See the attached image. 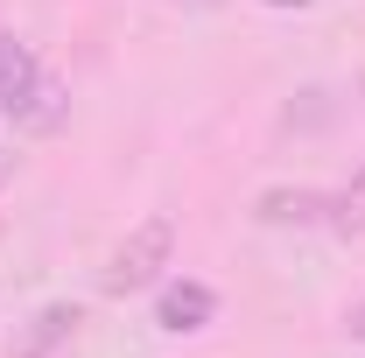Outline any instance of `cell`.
I'll return each mask as SVG.
<instances>
[{
	"instance_id": "277c9868",
	"label": "cell",
	"mask_w": 365,
	"mask_h": 358,
	"mask_svg": "<svg viewBox=\"0 0 365 358\" xmlns=\"http://www.w3.org/2000/svg\"><path fill=\"white\" fill-rule=\"evenodd\" d=\"M36 85H43V63H36V49L7 29V36H0V113H14V120H21V106L36 98Z\"/></svg>"
},
{
	"instance_id": "52a82bcc",
	"label": "cell",
	"mask_w": 365,
	"mask_h": 358,
	"mask_svg": "<svg viewBox=\"0 0 365 358\" xmlns=\"http://www.w3.org/2000/svg\"><path fill=\"white\" fill-rule=\"evenodd\" d=\"M344 330H351V337L365 344V302H351V316H344Z\"/></svg>"
},
{
	"instance_id": "6da1fadb",
	"label": "cell",
	"mask_w": 365,
	"mask_h": 358,
	"mask_svg": "<svg viewBox=\"0 0 365 358\" xmlns=\"http://www.w3.org/2000/svg\"><path fill=\"white\" fill-rule=\"evenodd\" d=\"M169 260H176V218H140L113 260H106V295H148L169 281Z\"/></svg>"
},
{
	"instance_id": "5b68a950",
	"label": "cell",
	"mask_w": 365,
	"mask_h": 358,
	"mask_svg": "<svg viewBox=\"0 0 365 358\" xmlns=\"http://www.w3.org/2000/svg\"><path fill=\"white\" fill-rule=\"evenodd\" d=\"M330 204H337L330 190H260L253 218H260V225H323Z\"/></svg>"
},
{
	"instance_id": "7a4b0ae2",
	"label": "cell",
	"mask_w": 365,
	"mask_h": 358,
	"mask_svg": "<svg viewBox=\"0 0 365 358\" xmlns=\"http://www.w3.org/2000/svg\"><path fill=\"white\" fill-rule=\"evenodd\" d=\"M211 316H218V288H211V281H162V288H155V323H162L169 337L204 330Z\"/></svg>"
},
{
	"instance_id": "8992f818",
	"label": "cell",
	"mask_w": 365,
	"mask_h": 358,
	"mask_svg": "<svg viewBox=\"0 0 365 358\" xmlns=\"http://www.w3.org/2000/svg\"><path fill=\"white\" fill-rule=\"evenodd\" d=\"M63 113H71V91L43 71V85H36V98L21 106V120H14V127H21V134H56V127H63Z\"/></svg>"
},
{
	"instance_id": "3957f363",
	"label": "cell",
	"mask_w": 365,
	"mask_h": 358,
	"mask_svg": "<svg viewBox=\"0 0 365 358\" xmlns=\"http://www.w3.org/2000/svg\"><path fill=\"white\" fill-rule=\"evenodd\" d=\"M78 323H85V310H78V302H43V310L14 330L7 358H56L71 337H78Z\"/></svg>"
},
{
	"instance_id": "ba28073f",
	"label": "cell",
	"mask_w": 365,
	"mask_h": 358,
	"mask_svg": "<svg viewBox=\"0 0 365 358\" xmlns=\"http://www.w3.org/2000/svg\"><path fill=\"white\" fill-rule=\"evenodd\" d=\"M274 7H302V0H274Z\"/></svg>"
}]
</instances>
